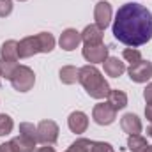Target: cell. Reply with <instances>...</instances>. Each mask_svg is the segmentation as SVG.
I'll return each mask as SVG.
<instances>
[{"mask_svg": "<svg viewBox=\"0 0 152 152\" xmlns=\"http://www.w3.org/2000/svg\"><path fill=\"white\" fill-rule=\"evenodd\" d=\"M112 30L122 44L142 46L152 39V12L138 2H127L117 11Z\"/></svg>", "mask_w": 152, "mask_h": 152, "instance_id": "obj_1", "label": "cell"}, {"mask_svg": "<svg viewBox=\"0 0 152 152\" xmlns=\"http://www.w3.org/2000/svg\"><path fill=\"white\" fill-rule=\"evenodd\" d=\"M78 81L81 83V87L85 88V92L90 97H94V99H104L108 96V92L112 90L110 85H108V81L104 80L103 73L97 67H94L92 64L80 67Z\"/></svg>", "mask_w": 152, "mask_h": 152, "instance_id": "obj_2", "label": "cell"}, {"mask_svg": "<svg viewBox=\"0 0 152 152\" xmlns=\"http://www.w3.org/2000/svg\"><path fill=\"white\" fill-rule=\"evenodd\" d=\"M11 83H12L14 90L28 92L36 83V75L28 66H18V69L14 71V75L11 78Z\"/></svg>", "mask_w": 152, "mask_h": 152, "instance_id": "obj_3", "label": "cell"}, {"mask_svg": "<svg viewBox=\"0 0 152 152\" xmlns=\"http://www.w3.org/2000/svg\"><path fill=\"white\" fill-rule=\"evenodd\" d=\"M58 126L53 120H41L37 124V142L42 145H53L58 140Z\"/></svg>", "mask_w": 152, "mask_h": 152, "instance_id": "obj_4", "label": "cell"}, {"mask_svg": "<svg viewBox=\"0 0 152 152\" xmlns=\"http://www.w3.org/2000/svg\"><path fill=\"white\" fill-rule=\"evenodd\" d=\"M92 118L99 126H110V124H113L115 118H117V112L108 103H99L92 110Z\"/></svg>", "mask_w": 152, "mask_h": 152, "instance_id": "obj_5", "label": "cell"}, {"mask_svg": "<svg viewBox=\"0 0 152 152\" xmlns=\"http://www.w3.org/2000/svg\"><path fill=\"white\" fill-rule=\"evenodd\" d=\"M127 75H129V78L133 81H136V83H145L147 80L152 78V62H149V60H140L138 64L129 66Z\"/></svg>", "mask_w": 152, "mask_h": 152, "instance_id": "obj_6", "label": "cell"}, {"mask_svg": "<svg viewBox=\"0 0 152 152\" xmlns=\"http://www.w3.org/2000/svg\"><path fill=\"white\" fill-rule=\"evenodd\" d=\"M112 14H113V11H112V4H110V2L101 0V2L96 4V7H94V20H96V25H97L99 28L104 30V28L110 25Z\"/></svg>", "mask_w": 152, "mask_h": 152, "instance_id": "obj_7", "label": "cell"}, {"mask_svg": "<svg viewBox=\"0 0 152 152\" xmlns=\"http://www.w3.org/2000/svg\"><path fill=\"white\" fill-rule=\"evenodd\" d=\"M83 58L90 64H99L108 58V46L104 44H96V46H87L83 48Z\"/></svg>", "mask_w": 152, "mask_h": 152, "instance_id": "obj_8", "label": "cell"}, {"mask_svg": "<svg viewBox=\"0 0 152 152\" xmlns=\"http://www.w3.org/2000/svg\"><path fill=\"white\" fill-rule=\"evenodd\" d=\"M36 53H41L39 42H37V37H36V36L23 37L18 42V57H20V58H30V57H34Z\"/></svg>", "mask_w": 152, "mask_h": 152, "instance_id": "obj_9", "label": "cell"}, {"mask_svg": "<svg viewBox=\"0 0 152 152\" xmlns=\"http://www.w3.org/2000/svg\"><path fill=\"white\" fill-rule=\"evenodd\" d=\"M80 42H81V32H78L76 28H66V30L62 32L60 39H58L60 48L66 50V51L76 50V48L80 46Z\"/></svg>", "mask_w": 152, "mask_h": 152, "instance_id": "obj_10", "label": "cell"}, {"mask_svg": "<svg viewBox=\"0 0 152 152\" xmlns=\"http://www.w3.org/2000/svg\"><path fill=\"white\" fill-rule=\"evenodd\" d=\"M67 126H69V129L76 133V134H81V133H85L87 131V127H88V117L83 113V112H73V113L69 115V118H67Z\"/></svg>", "mask_w": 152, "mask_h": 152, "instance_id": "obj_11", "label": "cell"}, {"mask_svg": "<svg viewBox=\"0 0 152 152\" xmlns=\"http://www.w3.org/2000/svg\"><path fill=\"white\" fill-rule=\"evenodd\" d=\"M81 41L87 46L103 44V28H99L97 25H87L81 32Z\"/></svg>", "mask_w": 152, "mask_h": 152, "instance_id": "obj_12", "label": "cell"}, {"mask_svg": "<svg viewBox=\"0 0 152 152\" xmlns=\"http://www.w3.org/2000/svg\"><path fill=\"white\" fill-rule=\"evenodd\" d=\"M120 127L127 134H140L142 133V120L138 118V115L126 113L120 118Z\"/></svg>", "mask_w": 152, "mask_h": 152, "instance_id": "obj_13", "label": "cell"}, {"mask_svg": "<svg viewBox=\"0 0 152 152\" xmlns=\"http://www.w3.org/2000/svg\"><path fill=\"white\" fill-rule=\"evenodd\" d=\"M106 103L113 108L115 112H118V110H122V108L127 106V94L122 92V90H118V88H113V90L108 92Z\"/></svg>", "mask_w": 152, "mask_h": 152, "instance_id": "obj_14", "label": "cell"}, {"mask_svg": "<svg viewBox=\"0 0 152 152\" xmlns=\"http://www.w3.org/2000/svg\"><path fill=\"white\" fill-rule=\"evenodd\" d=\"M103 64H104V73L112 78H118L126 73V64L120 62L117 57H108Z\"/></svg>", "mask_w": 152, "mask_h": 152, "instance_id": "obj_15", "label": "cell"}, {"mask_svg": "<svg viewBox=\"0 0 152 152\" xmlns=\"http://www.w3.org/2000/svg\"><path fill=\"white\" fill-rule=\"evenodd\" d=\"M36 143H37L36 140L27 138L23 134H20V136L11 140V145H12V149L16 152H36Z\"/></svg>", "mask_w": 152, "mask_h": 152, "instance_id": "obj_16", "label": "cell"}, {"mask_svg": "<svg viewBox=\"0 0 152 152\" xmlns=\"http://www.w3.org/2000/svg\"><path fill=\"white\" fill-rule=\"evenodd\" d=\"M0 58L2 60H18V42L9 39L0 48Z\"/></svg>", "mask_w": 152, "mask_h": 152, "instance_id": "obj_17", "label": "cell"}, {"mask_svg": "<svg viewBox=\"0 0 152 152\" xmlns=\"http://www.w3.org/2000/svg\"><path fill=\"white\" fill-rule=\"evenodd\" d=\"M60 81L62 83H66V85H73L78 81V76H80V69L75 67V66H64L62 69H60Z\"/></svg>", "mask_w": 152, "mask_h": 152, "instance_id": "obj_18", "label": "cell"}, {"mask_svg": "<svg viewBox=\"0 0 152 152\" xmlns=\"http://www.w3.org/2000/svg\"><path fill=\"white\" fill-rule=\"evenodd\" d=\"M36 37H37L41 53H50V51L55 48V37H53L50 32H41V34H37Z\"/></svg>", "mask_w": 152, "mask_h": 152, "instance_id": "obj_19", "label": "cell"}, {"mask_svg": "<svg viewBox=\"0 0 152 152\" xmlns=\"http://www.w3.org/2000/svg\"><path fill=\"white\" fill-rule=\"evenodd\" d=\"M147 145L149 143L142 134H129V138H127V149L131 152H142Z\"/></svg>", "mask_w": 152, "mask_h": 152, "instance_id": "obj_20", "label": "cell"}, {"mask_svg": "<svg viewBox=\"0 0 152 152\" xmlns=\"http://www.w3.org/2000/svg\"><path fill=\"white\" fill-rule=\"evenodd\" d=\"M16 69H18V62L16 60H2L0 58V76L2 78L11 80Z\"/></svg>", "mask_w": 152, "mask_h": 152, "instance_id": "obj_21", "label": "cell"}, {"mask_svg": "<svg viewBox=\"0 0 152 152\" xmlns=\"http://www.w3.org/2000/svg\"><path fill=\"white\" fill-rule=\"evenodd\" d=\"M90 147H92V142L88 138H78L66 152H90Z\"/></svg>", "mask_w": 152, "mask_h": 152, "instance_id": "obj_22", "label": "cell"}, {"mask_svg": "<svg viewBox=\"0 0 152 152\" xmlns=\"http://www.w3.org/2000/svg\"><path fill=\"white\" fill-rule=\"evenodd\" d=\"M122 57H124L126 62H129V66H134V64H138L140 60H143V58H142V53H140L136 48H126V50L122 51Z\"/></svg>", "mask_w": 152, "mask_h": 152, "instance_id": "obj_23", "label": "cell"}, {"mask_svg": "<svg viewBox=\"0 0 152 152\" xmlns=\"http://www.w3.org/2000/svg\"><path fill=\"white\" fill-rule=\"evenodd\" d=\"M14 127V122L9 115L0 113V136H7Z\"/></svg>", "mask_w": 152, "mask_h": 152, "instance_id": "obj_24", "label": "cell"}, {"mask_svg": "<svg viewBox=\"0 0 152 152\" xmlns=\"http://www.w3.org/2000/svg\"><path fill=\"white\" fill-rule=\"evenodd\" d=\"M20 134H23V136L32 138V140L37 142V127H36L34 124H30V122H23V124H20Z\"/></svg>", "mask_w": 152, "mask_h": 152, "instance_id": "obj_25", "label": "cell"}, {"mask_svg": "<svg viewBox=\"0 0 152 152\" xmlns=\"http://www.w3.org/2000/svg\"><path fill=\"white\" fill-rule=\"evenodd\" d=\"M90 152H113V147L106 142H92Z\"/></svg>", "mask_w": 152, "mask_h": 152, "instance_id": "obj_26", "label": "cell"}, {"mask_svg": "<svg viewBox=\"0 0 152 152\" xmlns=\"http://www.w3.org/2000/svg\"><path fill=\"white\" fill-rule=\"evenodd\" d=\"M12 12V0H0V18H5Z\"/></svg>", "mask_w": 152, "mask_h": 152, "instance_id": "obj_27", "label": "cell"}, {"mask_svg": "<svg viewBox=\"0 0 152 152\" xmlns=\"http://www.w3.org/2000/svg\"><path fill=\"white\" fill-rule=\"evenodd\" d=\"M143 97H145L147 104H151L152 103V83H149V85L145 87V90H143Z\"/></svg>", "mask_w": 152, "mask_h": 152, "instance_id": "obj_28", "label": "cell"}, {"mask_svg": "<svg viewBox=\"0 0 152 152\" xmlns=\"http://www.w3.org/2000/svg\"><path fill=\"white\" fill-rule=\"evenodd\" d=\"M0 152H16V151L12 149L11 142H7V143H2V145H0Z\"/></svg>", "mask_w": 152, "mask_h": 152, "instance_id": "obj_29", "label": "cell"}, {"mask_svg": "<svg viewBox=\"0 0 152 152\" xmlns=\"http://www.w3.org/2000/svg\"><path fill=\"white\" fill-rule=\"evenodd\" d=\"M145 117H147V118H149V120L152 122V103L145 106Z\"/></svg>", "mask_w": 152, "mask_h": 152, "instance_id": "obj_30", "label": "cell"}, {"mask_svg": "<svg viewBox=\"0 0 152 152\" xmlns=\"http://www.w3.org/2000/svg\"><path fill=\"white\" fill-rule=\"evenodd\" d=\"M36 152H55V149H53V147L44 145V147H37V149H36Z\"/></svg>", "mask_w": 152, "mask_h": 152, "instance_id": "obj_31", "label": "cell"}, {"mask_svg": "<svg viewBox=\"0 0 152 152\" xmlns=\"http://www.w3.org/2000/svg\"><path fill=\"white\" fill-rule=\"evenodd\" d=\"M147 134H149V136L152 138V124L149 126V127H147Z\"/></svg>", "mask_w": 152, "mask_h": 152, "instance_id": "obj_32", "label": "cell"}, {"mask_svg": "<svg viewBox=\"0 0 152 152\" xmlns=\"http://www.w3.org/2000/svg\"><path fill=\"white\" fill-rule=\"evenodd\" d=\"M142 152H152V145H147V147H145Z\"/></svg>", "mask_w": 152, "mask_h": 152, "instance_id": "obj_33", "label": "cell"}, {"mask_svg": "<svg viewBox=\"0 0 152 152\" xmlns=\"http://www.w3.org/2000/svg\"><path fill=\"white\" fill-rule=\"evenodd\" d=\"M20 2H25V0H20Z\"/></svg>", "mask_w": 152, "mask_h": 152, "instance_id": "obj_34", "label": "cell"}]
</instances>
